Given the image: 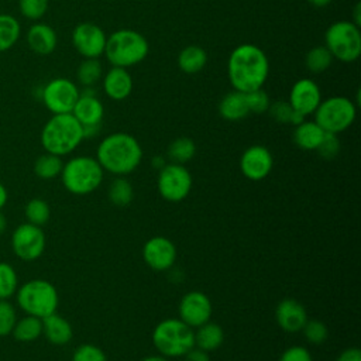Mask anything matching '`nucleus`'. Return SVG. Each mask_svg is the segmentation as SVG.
<instances>
[{
	"label": "nucleus",
	"instance_id": "nucleus-50",
	"mask_svg": "<svg viewBox=\"0 0 361 361\" xmlns=\"http://www.w3.org/2000/svg\"><path fill=\"white\" fill-rule=\"evenodd\" d=\"M307 1L316 7H324L331 3V0H307Z\"/></svg>",
	"mask_w": 361,
	"mask_h": 361
},
{
	"label": "nucleus",
	"instance_id": "nucleus-6",
	"mask_svg": "<svg viewBox=\"0 0 361 361\" xmlns=\"http://www.w3.org/2000/svg\"><path fill=\"white\" fill-rule=\"evenodd\" d=\"M152 344L165 358L182 357L195 347V331L180 319H165L155 326Z\"/></svg>",
	"mask_w": 361,
	"mask_h": 361
},
{
	"label": "nucleus",
	"instance_id": "nucleus-35",
	"mask_svg": "<svg viewBox=\"0 0 361 361\" xmlns=\"http://www.w3.org/2000/svg\"><path fill=\"white\" fill-rule=\"evenodd\" d=\"M18 288V278L16 269L7 264L0 262V299H8Z\"/></svg>",
	"mask_w": 361,
	"mask_h": 361
},
{
	"label": "nucleus",
	"instance_id": "nucleus-24",
	"mask_svg": "<svg viewBox=\"0 0 361 361\" xmlns=\"http://www.w3.org/2000/svg\"><path fill=\"white\" fill-rule=\"evenodd\" d=\"M219 113L227 121H238L245 118L250 111L245 103V96L241 92L233 90L223 96L219 103Z\"/></svg>",
	"mask_w": 361,
	"mask_h": 361
},
{
	"label": "nucleus",
	"instance_id": "nucleus-12",
	"mask_svg": "<svg viewBox=\"0 0 361 361\" xmlns=\"http://www.w3.org/2000/svg\"><path fill=\"white\" fill-rule=\"evenodd\" d=\"M11 247L18 258L34 261L39 258L45 250V234L39 226L28 221L23 223L13 231Z\"/></svg>",
	"mask_w": 361,
	"mask_h": 361
},
{
	"label": "nucleus",
	"instance_id": "nucleus-29",
	"mask_svg": "<svg viewBox=\"0 0 361 361\" xmlns=\"http://www.w3.org/2000/svg\"><path fill=\"white\" fill-rule=\"evenodd\" d=\"M20 32L21 27L16 17L0 14V52L13 48L20 38Z\"/></svg>",
	"mask_w": 361,
	"mask_h": 361
},
{
	"label": "nucleus",
	"instance_id": "nucleus-26",
	"mask_svg": "<svg viewBox=\"0 0 361 361\" xmlns=\"http://www.w3.org/2000/svg\"><path fill=\"white\" fill-rule=\"evenodd\" d=\"M207 63V54L199 45H188L178 55V66L185 73H197Z\"/></svg>",
	"mask_w": 361,
	"mask_h": 361
},
{
	"label": "nucleus",
	"instance_id": "nucleus-13",
	"mask_svg": "<svg viewBox=\"0 0 361 361\" xmlns=\"http://www.w3.org/2000/svg\"><path fill=\"white\" fill-rule=\"evenodd\" d=\"M106 41V32L94 23H80L72 31V44L85 59L100 58L104 54Z\"/></svg>",
	"mask_w": 361,
	"mask_h": 361
},
{
	"label": "nucleus",
	"instance_id": "nucleus-37",
	"mask_svg": "<svg viewBox=\"0 0 361 361\" xmlns=\"http://www.w3.org/2000/svg\"><path fill=\"white\" fill-rule=\"evenodd\" d=\"M244 96H245V103H247L250 113L262 114V113L268 111L271 100H269L268 93L262 87L248 92V93H244Z\"/></svg>",
	"mask_w": 361,
	"mask_h": 361
},
{
	"label": "nucleus",
	"instance_id": "nucleus-5",
	"mask_svg": "<svg viewBox=\"0 0 361 361\" xmlns=\"http://www.w3.org/2000/svg\"><path fill=\"white\" fill-rule=\"evenodd\" d=\"M103 173L104 171L96 158L78 155L63 164L61 178L68 192L73 195H87L102 185Z\"/></svg>",
	"mask_w": 361,
	"mask_h": 361
},
{
	"label": "nucleus",
	"instance_id": "nucleus-48",
	"mask_svg": "<svg viewBox=\"0 0 361 361\" xmlns=\"http://www.w3.org/2000/svg\"><path fill=\"white\" fill-rule=\"evenodd\" d=\"M151 164H152V168H155V169H162L168 162L164 159V157H154L152 161H151Z\"/></svg>",
	"mask_w": 361,
	"mask_h": 361
},
{
	"label": "nucleus",
	"instance_id": "nucleus-15",
	"mask_svg": "<svg viewBox=\"0 0 361 361\" xmlns=\"http://www.w3.org/2000/svg\"><path fill=\"white\" fill-rule=\"evenodd\" d=\"M274 166V158L271 151L264 145L248 147L240 158L241 173L254 182L265 179Z\"/></svg>",
	"mask_w": 361,
	"mask_h": 361
},
{
	"label": "nucleus",
	"instance_id": "nucleus-28",
	"mask_svg": "<svg viewBox=\"0 0 361 361\" xmlns=\"http://www.w3.org/2000/svg\"><path fill=\"white\" fill-rule=\"evenodd\" d=\"M196 154V145L192 138L188 137H178L169 145L166 155L173 164H186L190 161Z\"/></svg>",
	"mask_w": 361,
	"mask_h": 361
},
{
	"label": "nucleus",
	"instance_id": "nucleus-30",
	"mask_svg": "<svg viewBox=\"0 0 361 361\" xmlns=\"http://www.w3.org/2000/svg\"><path fill=\"white\" fill-rule=\"evenodd\" d=\"M107 196L109 200L120 207H124L127 204L131 203L133 197H134V189L133 185L130 183L128 179H126L124 176H117L110 185H109V190H107Z\"/></svg>",
	"mask_w": 361,
	"mask_h": 361
},
{
	"label": "nucleus",
	"instance_id": "nucleus-46",
	"mask_svg": "<svg viewBox=\"0 0 361 361\" xmlns=\"http://www.w3.org/2000/svg\"><path fill=\"white\" fill-rule=\"evenodd\" d=\"M83 127V138H93L99 134L100 131V124H93V126H82Z\"/></svg>",
	"mask_w": 361,
	"mask_h": 361
},
{
	"label": "nucleus",
	"instance_id": "nucleus-49",
	"mask_svg": "<svg viewBox=\"0 0 361 361\" xmlns=\"http://www.w3.org/2000/svg\"><path fill=\"white\" fill-rule=\"evenodd\" d=\"M6 202H7V190H6V186L0 182V209H3Z\"/></svg>",
	"mask_w": 361,
	"mask_h": 361
},
{
	"label": "nucleus",
	"instance_id": "nucleus-20",
	"mask_svg": "<svg viewBox=\"0 0 361 361\" xmlns=\"http://www.w3.org/2000/svg\"><path fill=\"white\" fill-rule=\"evenodd\" d=\"M133 78L126 68L111 66L103 78V90L111 100H124L133 92Z\"/></svg>",
	"mask_w": 361,
	"mask_h": 361
},
{
	"label": "nucleus",
	"instance_id": "nucleus-14",
	"mask_svg": "<svg viewBox=\"0 0 361 361\" xmlns=\"http://www.w3.org/2000/svg\"><path fill=\"white\" fill-rule=\"evenodd\" d=\"M179 319L189 327H199L212 317V302L207 295L199 290L188 292L179 302Z\"/></svg>",
	"mask_w": 361,
	"mask_h": 361
},
{
	"label": "nucleus",
	"instance_id": "nucleus-27",
	"mask_svg": "<svg viewBox=\"0 0 361 361\" xmlns=\"http://www.w3.org/2000/svg\"><path fill=\"white\" fill-rule=\"evenodd\" d=\"M11 334L18 341H32L42 334V319L35 316H25L16 322Z\"/></svg>",
	"mask_w": 361,
	"mask_h": 361
},
{
	"label": "nucleus",
	"instance_id": "nucleus-38",
	"mask_svg": "<svg viewBox=\"0 0 361 361\" xmlns=\"http://www.w3.org/2000/svg\"><path fill=\"white\" fill-rule=\"evenodd\" d=\"M49 0H18L21 14L28 20H39L48 10Z\"/></svg>",
	"mask_w": 361,
	"mask_h": 361
},
{
	"label": "nucleus",
	"instance_id": "nucleus-36",
	"mask_svg": "<svg viewBox=\"0 0 361 361\" xmlns=\"http://www.w3.org/2000/svg\"><path fill=\"white\" fill-rule=\"evenodd\" d=\"M300 331L303 333L307 343L314 344V345L323 344L329 337L327 326L322 320H316V319H313V320L307 319V322L305 323V326Z\"/></svg>",
	"mask_w": 361,
	"mask_h": 361
},
{
	"label": "nucleus",
	"instance_id": "nucleus-42",
	"mask_svg": "<svg viewBox=\"0 0 361 361\" xmlns=\"http://www.w3.org/2000/svg\"><path fill=\"white\" fill-rule=\"evenodd\" d=\"M268 113L269 116L281 124H290L292 116L295 113V110L290 107V104L288 102L283 100H276L274 103L269 104L268 107Z\"/></svg>",
	"mask_w": 361,
	"mask_h": 361
},
{
	"label": "nucleus",
	"instance_id": "nucleus-10",
	"mask_svg": "<svg viewBox=\"0 0 361 361\" xmlns=\"http://www.w3.org/2000/svg\"><path fill=\"white\" fill-rule=\"evenodd\" d=\"M157 186L159 195L172 203L182 202L192 190V175L185 165L166 164L159 169Z\"/></svg>",
	"mask_w": 361,
	"mask_h": 361
},
{
	"label": "nucleus",
	"instance_id": "nucleus-1",
	"mask_svg": "<svg viewBox=\"0 0 361 361\" xmlns=\"http://www.w3.org/2000/svg\"><path fill=\"white\" fill-rule=\"evenodd\" d=\"M268 73L269 61L259 47L241 44L231 51L227 61V75L234 90L248 93L261 89Z\"/></svg>",
	"mask_w": 361,
	"mask_h": 361
},
{
	"label": "nucleus",
	"instance_id": "nucleus-41",
	"mask_svg": "<svg viewBox=\"0 0 361 361\" xmlns=\"http://www.w3.org/2000/svg\"><path fill=\"white\" fill-rule=\"evenodd\" d=\"M317 154L324 159H333L340 152V140L337 134L333 133H324L319 147L316 148Z\"/></svg>",
	"mask_w": 361,
	"mask_h": 361
},
{
	"label": "nucleus",
	"instance_id": "nucleus-33",
	"mask_svg": "<svg viewBox=\"0 0 361 361\" xmlns=\"http://www.w3.org/2000/svg\"><path fill=\"white\" fill-rule=\"evenodd\" d=\"M103 75V66L99 61V58H90V59H83L80 65L78 66L76 78L80 85L86 86H94Z\"/></svg>",
	"mask_w": 361,
	"mask_h": 361
},
{
	"label": "nucleus",
	"instance_id": "nucleus-44",
	"mask_svg": "<svg viewBox=\"0 0 361 361\" xmlns=\"http://www.w3.org/2000/svg\"><path fill=\"white\" fill-rule=\"evenodd\" d=\"M183 357H185V361H210L209 353L204 350H200L197 347L190 348Z\"/></svg>",
	"mask_w": 361,
	"mask_h": 361
},
{
	"label": "nucleus",
	"instance_id": "nucleus-45",
	"mask_svg": "<svg viewBox=\"0 0 361 361\" xmlns=\"http://www.w3.org/2000/svg\"><path fill=\"white\" fill-rule=\"evenodd\" d=\"M336 361H361V351L357 347L345 348L338 354Z\"/></svg>",
	"mask_w": 361,
	"mask_h": 361
},
{
	"label": "nucleus",
	"instance_id": "nucleus-19",
	"mask_svg": "<svg viewBox=\"0 0 361 361\" xmlns=\"http://www.w3.org/2000/svg\"><path fill=\"white\" fill-rule=\"evenodd\" d=\"M275 319L283 331L298 333L307 322V313L300 302L292 298H285L275 309Z\"/></svg>",
	"mask_w": 361,
	"mask_h": 361
},
{
	"label": "nucleus",
	"instance_id": "nucleus-51",
	"mask_svg": "<svg viewBox=\"0 0 361 361\" xmlns=\"http://www.w3.org/2000/svg\"><path fill=\"white\" fill-rule=\"evenodd\" d=\"M141 361H168V360L162 355H148V357L142 358Z\"/></svg>",
	"mask_w": 361,
	"mask_h": 361
},
{
	"label": "nucleus",
	"instance_id": "nucleus-3",
	"mask_svg": "<svg viewBox=\"0 0 361 361\" xmlns=\"http://www.w3.org/2000/svg\"><path fill=\"white\" fill-rule=\"evenodd\" d=\"M83 140V127L72 113L54 114L41 131L44 149L58 157L71 154Z\"/></svg>",
	"mask_w": 361,
	"mask_h": 361
},
{
	"label": "nucleus",
	"instance_id": "nucleus-11",
	"mask_svg": "<svg viewBox=\"0 0 361 361\" xmlns=\"http://www.w3.org/2000/svg\"><path fill=\"white\" fill-rule=\"evenodd\" d=\"M80 90L66 78H55L42 89V102L52 114L72 113Z\"/></svg>",
	"mask_w": 361,
	"mask_h": 361
},
{
	"label": "nucleus",
	"instance_id": "nucleus-25",
	"mask_svg": "<svg viewBox=\"0 0 361 361\" xmlns=\"http://www.w3.org/2000/svg\"><path fill=\"white\" fill-rule=\"evenodd\" d=\"M224 341V331L220 324L214 322H206L204 324L199 326L195 331V347L204 350V351H214L217 350Z\"/></svg>",
	"mask_w": 361,
	"mask_h": 361
},
{
	"label": "nucleus",
	"instance_id": "nucleus-18",
	"mask_svg": "<svg viewBox=\"0 0 361 361\" xmlns=\"http://www.w3.org/2000/svg\"><path fill=\"white\" fill-rule=\"evenodd\" d=\"M72 114L82 126H93L102 123L104 107L103 103L97 99L93 86H86L83 90H80Z\"/></svg>",
	"mask_w": 361,
	"mask_h": 361
},
{
	"label": "nucleus",
	"instance_id": "nucleus-9",
	"mask_svg": "<svg viewBox=\"0 0 361 361\" xmlns=\"http://www.w3.org/2000/svg\"><path fill=\"white\" fill-rule=\"evenodd\" d=\"M313 114L314 121L324 133L338 134L351 127L357 116V107L345 96H331L322 100Z\"/></svg>",
	"mask_w": 361,
	"mask_h": 361
},
{
	"label": "nucleus",
	"instance_id": "nucleus-22",
	"mask_svg": "<svg viewBox=\"0 0 361 361\" xmlns=\"http://www.w3.org/2000/svg\"><path fill=\"white\" fill-rule=\"evenodd\" d=\"M42 334L49 343L55 345H63L72 340L73 330L65 317L52 313L42 319Z\"/></svg>",
	"mask_w": 361,
	"mask_h": 361
},
{
	"label": "nucleus",
	"instance_id": "nucleus-52",
	"mask_svg": "<svg viewBox=\"0 0 361 361\" xmlns=\"http://www.w3.org/2000/svg\"><path fill=\"white\" fill-rule=\"evenodd\" d=\"M6 227H7L6 217H4V214H3V213H0V234L6 230Z\"/></svg>",
	"mask_w": 361,
	"mask_h": 361
},
{
	"label": "nucleus",
	"instance_id": "nucleus-39",
	"mask_svg": "<svg viewBox=\"0 0 361 361\" xmlns=\"http://www.w3.org/2000/svg\"><path fill=\"white\" fill-rule=\"evenodd\" d=\"M72 361H107V357L100 347L85 343L73 351Z\"/></svg>",
	"mask_w": 361,
	"mask_h": 361
},
{
	"label": "nucleus",
	"instance_id": "nucleus-43",
	"mask_svg": "<svg viewBox=\"0 0 361 361\" xmlns=\"http://www.w3.org/2000/svg\"><path fill=\"white\" fill-rule=\"evenodd\" d=\"M278 361H313L307 348L302 345H292L286 348Z\"/></svg>",
	"mask_w": 361,
	"mask_h": 361
},
{
	"label": "nucleus",
	"instance_id": "nucleus-8",
	"mask_svg": "<svg viewBox=\"0 0 361 361\" xmlns=\"http://www.w3.org/2000/svg\"><path fill=\"white\" fill-rule=\"evenodd\" d=\"M324 47L333 59L341 62H354L361 55L360 27L353 21L340 20L333 23L324 32Z\"/></svg>",
	"mask_w": 361,
	"mask_h": 361
},
{
	"label": "nucleus",
	"instance_id": "nucleus-34",
	"mask_svg": "<svg viewBox=\"0 0 361 361\" xmlns=\"http://www.w3.org/2000/svg\"><path fill=\"white\" fill-rule=\"evenodd\" d=\"M49 216H51L49 204L42 199H38V197L31 199L25 206V217L31 224L41 227L49 220Z\"/></svg>",
	"mask_w": 361,
	"mask_h": 361
},
{
	"label": "nucleus",
	"instance_id": "nucleus-4",
	"mask_svg": "<svg viewBox=\"0 0 361 361\" xmlns=\"http://www.w3.org/2000/svg\"><path fill=\"white\" fill-rule=\"evenodd\" d=\"M149 51L147 38L130 28L114 31L107 37L104 54L111 66L128 68L142 62Z\"/></svg>",
	"mask_w": 361,
	"mask_h": 361
},
{
	"label": "nucleus",
	"instance_id": "nucleus-7",
	"mask_svg": "<svg viewBox=\"0 0 361 361\" xmlns=\"http://www.w3.org/2000/svg\"><path fill=\"white\" fill-rule=\"evenodd\" d=\"M17 303L30 316L44 319L58 307L56 288L45 279H31L17 290Z\"/></svg>",
	"mask_w": 361,
	"mask_h": 361
},
{
	"label": "nucleus",
	"instance_id": "nucleus-40",
	"mask_svg": "<svg viewBox=\"0 0 361 361\" xmlns=\"http://www.w3.org/2000/svg\"><path fill=\"white\" fill-rule=\"evenodd\" d=\"M17 322V314L10 302L0 299V336H8Z\"/></svg>",
	"mask_w": 361,
	"mask_h": 361
},
{
	"label": "nucleus",
	"instance_id": "nucleus-21",
	"mask_svg": "<svg viewBox=\"0 0 361 361\" xmlns=\"http://www.w3.org/2000/svg\"><path fill=\"white\" fill-rule=\"evenodd\" d=\"M27 42L32 52L37 55H49L58 44L55 30L44 23L32 24L27 32Z\"/></svg>",
	"mask_w": 361,
	"mask_h": 361
},
{
	"label": "nucleus",
	"instance_id": "nucleus-17",
	"mask_svg": "<svg viewBox=\"0 0 361 361\" xmlns=\"http://www.w3.org/2000/svg\"><path fill=\"white\" fill-rule=\"evenodd\" d=\"M322 102V92L319 85L312 79H299L293 83L288 103L290 107L302 116L313 114Z\"/></svg>",
	"mask_w": 361,
	"mask_h": 361
},
{
	"label": "nucleus",
	"instance_id": "nucleus-31",
	"mask_svg": "<svg viewBox=\"0 0 361 361\" xmlns=\"http://www.w3.org/2000/svg\"><path fill=\"white\" fill-rule=\"evenodd\" d=\"M63 162L61 157L45 152L39 155L34 164V172L41 179H54L61 175Z\"/></svg>",
	"mask_w": 361,
	"mask_h": 361
},
{
	"label": "nucleus",
	"instance_id": "nucleus-47",
	"mask_svg": "<svg viewBox=\"0 0 361 361\" xmlns=\"http://www.w3.org/2000/svg\"><path fill=\"white\" fill-rule=\"evenodd\" d=\"M361 4L360 3H357L355 4V7H354V11H353V23L355 24V25H358L360 27V24H361Z\"/></svg>",
	"mask_w": 361,
	"mask_h": 361
},
{
	"label": "nucleus",
	"instance_id": "nucleus-23",
	"mask_svg": "<svg viewBox=\"0 0 361 361\" xmlns=\"http://www.w3.org/2000/svg\"><path fill=\"white\" fill-rule=\"evenodd\" d=\"M324 135L323 128L314 120H303L300 124L295 126L293 142L305 151H316L322 138Z\"/></svg>",
	"mask_w": 361,
	"mask_h": 361
},
{
	"label": "nucleus",
	"instance_id": "nucleus-32",
	"mask_svg": "<svg viewBox=\"0 0 361 361\" xmlns=\"http://www.w3.org/2000/svg\"><path fill=\"white\" fill-rule=\"evenodd\" d=\"M333 56L324 45L313 47L305 56V65L312 73H322L330 68Z\"/></svg>",
	"mask_w": 361,
	"mask_h": 361
},
{
	"label": "nucleus",
	"instance_id": "nucleus-2",
	"mask_svg": "<svg viewBox=\"0 0 361 361\" xmlns=\"http://www.w3.org/2000/svg\"><path fill=\"white\" fill-rule=\"evenodd\" d=\"M96 159L103 171L123 176L138 168L142 159V148L131 134L113 133L97 145Z\"/></svg>",
	"mask_w": 361,
	"mask_h": 361
},
{
	"label": "nucleus",
	"instance_id": "nucleus-16",
	"mask_svg": "<svg viewBox=\"0 0 361 361\" xmlns=\"http://www.w3.org/2000/svg\"><path fill=\"white\" fill-rule=\"evenodd\" d=\"M144 262L154 271H168L176 259L175 244L162 235H155L145 241L142 247Z\"/></svg>",
	"mask_w": 361,
	"mask_h": 361
}]
</instances>
